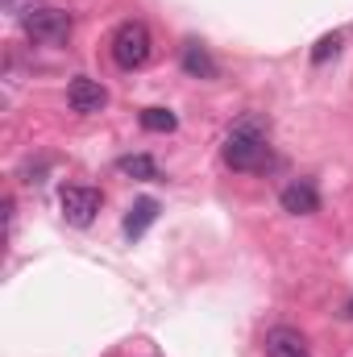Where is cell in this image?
<instances>
[{"instance_id": "obj_1", "label": "cell", "mask_w": 353, "mask_h": 357, "mask_svg": "<svg viewBox=\"0 0 353 357\" xmlns=\"http://www.w3.org/2000/svg\"><path fill=\"white\" fill-rule=\"evenodd\" d=\"M225 162L241 175H254V171H266L274 158H270V142H266V125L262 116H246L229 129L225 137Z\"/></svg>"}, {"instance_id": "obj_2", "label": "cell", "mask_w": 353, "mask_h": 357, "mask_svg": "<svg viewBox=\"0 0 353 357\" xmlns=\"http://www.w3.org/2000/svg\"><path fill=\"white\" fill-rule=\"evenodd\" d=\"M108 46H112V63L121 71H137V67H146V59L154 50V38H150V29L142 21H121Z\"/></svg>"}, {"instance_id": "obj_3", "label": "cell", "mask_w": 353, "mask_h": 357, "mask_svg": "<svg viewBox=\"0 0 353 357\" xmlns=\"http://www.w3.org/2000/svg\"><path fill=\"white\" fill-rule=\"evenodd\" d=\"M21 29L38 46H63L71 38V13H63V8H29V13H21Z\"/></svg>"}, {"instance_id": "obj_4", "label": "cell", "mask_w": 353, "mask_h": 357, "mask_svg": "<svg viewBox=\"0 0 353 357\" xmlns=\"http://www.w3.org/2000/svg\"><path fill=\"white\" fill-rule=\"evenodd\" d=\"M100 191L96 187H63V195H59V204H63V216H67V225H75V229H84L96 220V212H100Z\"/></svg>"}, {"instance_id": "obj_5", "label": "cell", "mask_w": 353, "mask_h": 357, "mask_svg": "<svg viewBox=\"0 0 353 357\" xmlns=\"http://www.w3.org/2000/svg\"><path fill=\"white\" fill-rule=\"evenodd\" d=\"M67 104H71L75 112L91 116V112H104V104H108V91H104V84H100V79L75 75V79H71V88H67Z\"/></svg>"}, {"instance_id": "obj_6", "label": "cell", "mask_w": 353, "mask_h": 357, "mask_svg": "<svg viewBox=\"0 0 353 357\" xmlns=\"http://www.w3.org/2000/svg\"><path fill=\"white\" fill-rule=\"evenodd\" d=\"M266 357H312V349H308L303 333H295V328L278 324V328H270V333H266Z\"/></svg>"}, {"instance_id": "obj_7", "label": "cell", "mask_w": 353, "mask_h": 357, "mask_svg": "<svg viewBox=\"0 0 353 357\" xmlns=\"http://www.w3.org/2000/svg\"><path fill=\"white\" fill-rule=\"evenodd\" d=\"M278 204H283V212H295V216H312V212H320V195H316V187H312L308 178L283 187Z\"/></svg>"}, {"instance_id": "obj_8", "label": "cell", "mask_w": 353, "mask_h": 357, "mask_svg": "<svg viewBox=\"0 0 353 357\" xmlns=\"http://www.w3.org/2000/svg\"><path fill=\"white\" fill-rule=\"evenodd\" d=\"M154 220H158V199H150V195L133 199V204H129V216H125V237H129V241H137Z\"/></svg>"}, {"instance_id": "obj_9", "label": "cell", "mask_w": 353, "mask_h": 357, "mask_svg": "<svg viewBox=\"0 0 353 357\" xmlns=\"http://www.w3.org/2000/svg\"><path fill=\"white\" fill-rule=\"evenodd\" d=\"M183 71L195 79H216V63L200 42H183Z\"/></svg>"}, {"instance_id": "obj_10", "label": "cell", "mask_w": 353, "mask_h": 357, "mask_svg": "<svg viewBox=\"0 0 353 357\" xmlns=\"http://www.w3.org/2000/svg\"><path fill=\"white\" fill-rule=\"evenodd\" d=\"M117 171L129 175V178H142V183H154V178H158V162H154L150 154H129V158L117 162Z\"/></svg>"}, {"instance_id": "obj_11", "label": "cell", "mask_w": 353, "mask_h": 357, "mask_svg": "<svg viewBox=\"0 0 353 357\" xmlns=\"http://www.w3.org/2000/svg\"><path fill=\"white\" fill-rule=\"evenodd\" d=\"M179 121L175 112H167V108H146L142 112V129H150V133H171Z\"/></svg>"}, {"instance_id": "obj_12", "label": "cell", "mask_w": 353, "mask_h": 357, "mask_svg": "<svg viewBox=\"0 0 353 357\" xmlns=\"http://www.w3.org/2000/svg\"><path fill=\"white\" fill-rule=\"evenodd\" d=\"M337 50H341V33H324V38H320V42L312 46V63L320 67V63H329V59H333Z\"/></svg>"}, {"instance_id": "obj_13", "label": "cell", "mask_w": 353, "mask_h": 357, "mask_svg": "<svg viewBox=\"0 0 353 357\" xmlns=\"http://www.w3.org/2000/svg\"><path fill=\"white\" fill-rule=\"evenodd\" d=\"M350 316H353V299H350Z\"/></svg>"}]
</instances>
